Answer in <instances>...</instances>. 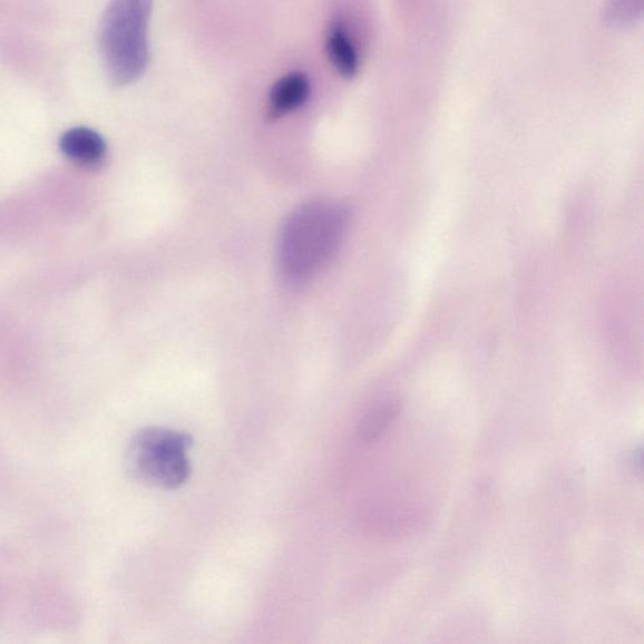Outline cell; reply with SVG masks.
<instances>
[{"label":"cell","instance_id":"obj_1","mask_svg":"<svg viewBox=\"0 0 644 644\" xmlns=\"http://www.w3.org/2000/svg\"><path fill=\"white\" fill-rule=\"evenodd\" d=\"M153 2L110 0L105 9L97 39L107 77L115 86L138 81L149 65Z\"/></svg>","mask_w":644,"mask_h":644},{"label":"cell","instance_id":"obj_2","mask_svg":"<svg viewBox=\"0 0 644 644\" xmlns=\"http://www.w3.org/2000/svg\"><path fill=\"white\" fill-rule=\"evenodd\" d=\"M349 213L334 203H314L297 211L282 236V270L299 282L315 273L343 237Z\"/></svg>","mask_w":644,"mask_h":644},{"label":"cell","instance_id":"obj_3","mask_svg":"<svg viewBox=\"0 0 644 644\" xmlns=\"http://www.w3.org/2000/svg\"><path fill=\"white\" fill-rule=\"evenodd\" d=\"M192 445L193 439L187 433L163 427L145 428L129 446V471L145 485L177 490L192 475L188 458Z\"/></svg>","mask_w":644,"mask_h":644},{"label":"cell","instance_id":"obj_4","mask_svg":"<svg viewBox=\"0 0 644 644\" xmlns=\"http://www.w3.org/2000/svg\"><path fill=\"white\" fill-rule=\"evenodd\" d=\"M60 148L66 158L82 167H96L105 159L106 144L100 134L89 128H74L61 136Z\"/></svg>","mask_w":644,"mask_h":644},{"label":"cell","instance_id":"obj_5","mask_svg":"<svg viewBox=\"0 0 644 644\" xmlns=\"http://www.w3.org/2000/svg\"><path fill=\"white\" fill-rule=\"evenodd\" d=\"M309 77L302 72L289 74L273 85L269 97V115L272 119L292 113L304 105L310 96Z\"/></svg>","mask_w":644,"mask_h":644},{"label":"cell","instance_id":"obj_6","mask_svg":"<svg viewBox=\"0 0 644 644\" xmlns=\"http://www.w3.org/2000/svg\"><path fill=\"white\" fill-rule=\"evenodd\" d=\"M326 52L336 71L347 78L354 77L359 70V55L343 26L335 23L329 28Z\"/></svg>","mask_w":644,"mask_h":644},{"label":"cell","instance_id":"obj_7","mask_svg":"<svg viewBox=\"0 0 644 644\" xmlns=\"http://www.w3.org/2000/svg\"><path fill=\"white\" fill-rule=\"evenodd\" d=\"M400 412H402V404L399 402H389L375 408L360 423V441L365 445H372L378 441L384 435L387 428L396 421Z\"/></svg>","mask_w":644,"mask_h":644},{"label":"cell","instance_id":"obj_8","mask_svg":"<svg viewBox=\"0 0 644 644\" xmlns=\"http://www.w3.org/2000/svg\"><path fill=\"white\" fill-rule=\"evenodd\" d=\"M643 0H607L603 22L612 29H626L641 21Z\"/></svg>","mask_w":644,"mask_h":644}]
</instances>
